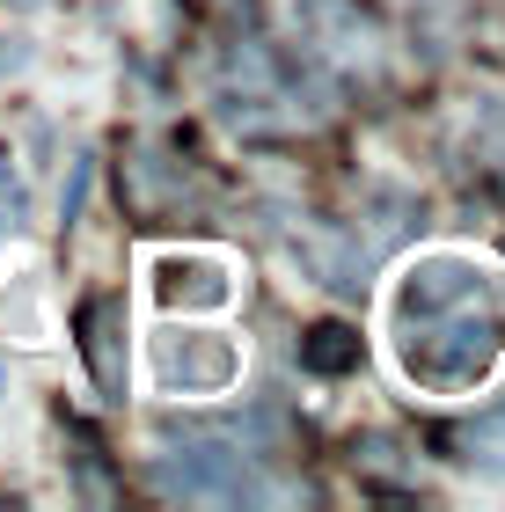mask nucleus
<instances>
[{
    "label": "nucleus",
    "instance_id": "20e7f679",
    "mask_svg": "<svg viewBox=\"0 0 505 512\" xmlns=\"http://www.w3.org/2000/svg\"><path fill=\"white\" fill-rule=\"evenodd\" d=\"M162 491L169 498H264V483L249 476V461L235 447H213V439H191V447L162 454Z\"/></svg>",
    "mask_w": 505,
    "mask_h": 512
},
{
    "label": "nucleus",
    "instance_id": "6e6552de",
    "mask_svg": "<svg viewBox=\"0 0 505 512\" xmlns=\"http://www.w3.org/2000/svg\"><path fill=\"white\" fill-rule=\"evenodd\" d=\"M0 213H15V183H8V169H0ZM8 227V220H0Z\"/></svg>",
    "mask_w": 505,
    "mask_h": 512
},
{
    "label": "nucleus",
    "instance_id": "f03ea898",
    "mask_svg": "<svg viewBox=\"0 0 505 512\" xmlns=\"http://www.w3.org/2000/svg\"><path fill=\"white\" fill-rule=\"evenodd\" d=\"M140 374H147L154 395H227L242 381V344L227 330H198V322L183 315V330L169 322V330L147 337Z\"/></svg>",
    "mask_w": 505,
    "mask_h": 512
},
{
    "label": "nucleus",
    "instance_id": "7ed1b4c3",
    "mask_svg": "<svg viewBox=\"0 0 505 512\" xmlns=\"http://www.w3.org/2000/svg\"><path fill=\"white\" fill-rule=\"evenodd\" d=\"M242 293L235 264H227L220 249H154L147 256V300L162 315H227Z\"/></svg>",
    "mask_w": 505,
    "mask_h": 512
},
{
    "label": "nucleus",
    "instance_id": "f257e3e1",
    "mask_svg": "<svg viewBox=\"0 0 505 512\" xmlns=\"http://www.w3.org/2000/svg\"><path fill=\"white\" fill-rule=\"evenodd\" d=\"M388 366L418 395H476L498 374V330L491 308H432V315H388Z\"/></svg>",
    "mask_w": 505,
    "mask_h": 512
},
{
    "label": "nucleus",
    "instance_id": "423d86ee",
    "mask_svg": "<svg viewBox=\"0 0 505 512\" xmlns=\"http://www.w3.org/2000/svg\"><path fill=\"white\" fill-rule=\"evenodd\" d=\"M344 359H352L344 330H330V322H323V330H308V366H323V374H330V366H344Z\"/></svg>",
    "mask_w": 505,
    "mask_h": 512
},
{
    "label": "nucleus",
    "instance_id": "39448f33",
    "mask_svg": "<svg viewBox=\"0 0 505 512\" xmlns=\"http://www.w3.org/2000/svg\"><path fill=\"white\" fill-rule=\"evenodd\" d=\"M0 330L22 337V344H52V322H44V278L37 271H22L15 300H0Z\"/></svg>",
    "mask_w": 505,
    "mask_h": 512
},
{
    "label": "nucleus",
    "instance_id": "0eeeda50",
    "mask_svg": "<svg viewBox=\"0 0 505 512\" xmlns=\"http://www.w3.org/2000/svg\"><path fill=\"white\" fill-rule=\"evenodd\" d=\"M81 198H88V154L74 161V183L59 191V220H74V213H81Z\"/></svg>",
    "mask_w": 505,
    "mask_h": 512
}]
</instances>
